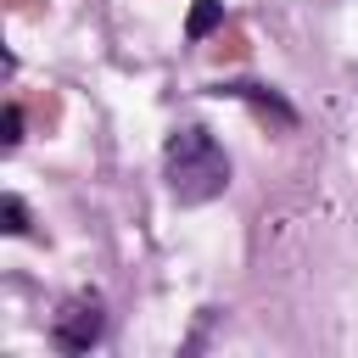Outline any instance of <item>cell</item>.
Segmentation results:
<instances>
[{"label": "cell", "instance_id": "6", "mask_svg": "<svg viewBox=\"0 0 358 358\" xmlns=\"http://www.w3.org/2000/svg\"><path fill=\"white\" fill-rule=\"evenodd\" d=\"M17 140H22V112L6 106V145H17Z\"/></svg>", "mask_w": 358, "mask_h": 358}, {"label": "cell", "instance_id": "3", "mask_svg": "<svg viewBox=\"0 0 358 358\" xmlns=\"http://www.w3.org/2000/svg\"><path fill=\"white\" fill-rule=\"evenodd\" d=\"M213 95H235V101H252V106H263V112H274L280 123H296V112L274 95V90H263V84H218Z\"/></svg>", "mask_w": 358, "mask_h": 358}, {"label": "cell", "instance_id": "5", "mask_svg": "<svg viewBox=\"0 0 358 358\" xmlns=\"http://www.w3.org/2000/svg\"><path fill=\"white\" fill-rule=\"evenodd\" d=\"M0 218H6V235H28V207H22V196H0Z\"/></svg>", "mask_w": 358, "mask_h": 358}, {"label": "cell", "instance_id": "1", "mask_svg": "<svg viewBox=\"0 0 358 358\" xmlns=\"http://www.w3.org/2000/svg\"><path fill=\"white\" fill-rule=\"evenodd\" d=\"M168 190L185 201V207H196V201H213L224 185H229V157L218 151V140L207 134V129H179L173 140H168Z\"/></svg>", "mask_w": 358, "mask_h": 358}, {"label": "cell", "instance_id": "4", "mask_svg": "<svg viewBox=\"0 0 358 358\" xmlns=\"http://www.w3.org/2000/svg\"><path fill=\"white\" fill-rule=\"evenodd\" d=\"M218 22H224V0H196L190 17H185V34H190V39H207Z\"/></svg>", "mask_w": 358, "mask_h": 358}, {"label": "cell", "instance_id": "2", "mask_svg": "<svg viewBox=\"0 0 358 358\" xmlns=\"http://www.w3.org/2000/svg\"><path fill=\"white\" fill-rule=\"evenodd\" d=\"M101 302L95 296H73L62 313H56V330H50V341L62 347V352H90L95 341H101Z\"/></svg>", "mask_w": 358, "mask_h": 358}]
</instances>
